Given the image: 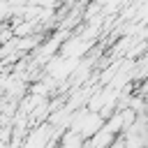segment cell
<instances>
[{
	"instance_id": "6da1fadb",
	"label": "cell",
	"mask_w": 148,
	"mask_h": 148,
	"mask_svg": "<svg viewBox=\"0 0 148 148\" xmlns=\"http://www.w3.org/2000/svg\"><path fill=\"white\" fill-rule=\"evenodd\" d=\"M51 123H42L39 127H35V130H30L28 132V136L23 139V143L25 146H46V143H51Z\"/></svg>"
}]
</instances>
